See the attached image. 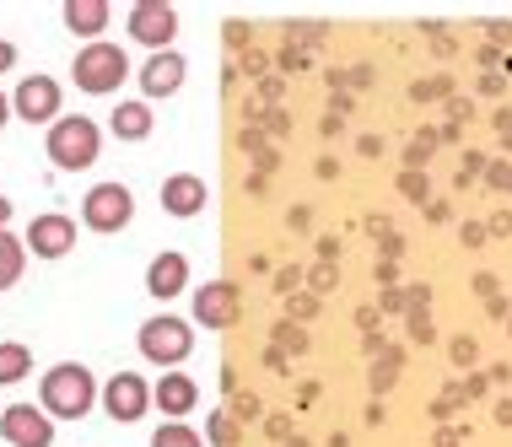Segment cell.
Listing matches in <instances>:
<instances>
[{"label": "cell", "instance_id": "6da1fadb", "mask_svg": "<svg viewBox=\"0 0 512 447\" xmlns=\"http://www.w3.org/2000/svg\"><path fill=\"white\" fill-rule=\"evenodd\" d=\"M38 394H44V415H60V421H81V415L92 410V399H98V383H92V372L81 367V361H60V367H49V372H44Z\"/></svg>", "mask_w": 512, "mask_h": 447}, {"label": "cell", "instance_id": "7a4b0ae2", "mask_svg": "<svg viewBox=\"0 0 512 447\" xmlns=\"http://www.w3.org/2000/svg\"><path fill=\"white\" fill-rule=\"evenodd\" d=\"M98 146H103V135H98V124H92L87 114H65V119L49 124V162L54 167L81 173V167L98 162Z\"/></svg>", "mask_w": 512, "mask_h": 447}, {"label": "cell", "instance_id": "3957f363", "mask_svg": "<svg viewBox=\"0 0 512 447\" xmlns=\"http://www.w3.org/2000/svg\"><path fill=\"white\" fill-rule=\"evenodd\" d=\"M189 351H195V340H189V324L173 313H157L141 324V356L157 361V367H178Z\"/></svg>", "mask_w": 512, "mask_h": 447}, {"label": "cell", "instance_id": "277c9868", "mask_svg": "<svg viewBox=\"0 0 512 447\" xmlns=\"http://www.w3.org/2000/svg\"><path fill=\"white\" fill-rule=\"evenodd\" d=\"M130 76V60H124V49L119 44H87L76 54V87L81 92H114L119 81Z\"/></svg>", "mask_w": 512, "mask_h": 447}, {"label": "cell", "instance_id": "5b68a950", "mask_svg": "<svg viewBox=\"0 0 512 447\" xmlns=\"http://www.w3.org/2000/svg\"><path fill=\"white\" fill-rule=\"evenodd\" d=\"M130 211H135V200H130L124 184H98V189H87V200H81V221H87L92 232L130 227Z\"/></svg>", "mask_w": 512, "mask_h": 447}, {"label": "cell", "instance_id": "8992f818", "mask_svg": "<svg viewBox=\"0 0 512 447\" xmlns=\"http://www.w3.org/2000/svg\"><path fill=\"white\" fill-rule=\"evenodd\" d=\"M173 33H178V11L168 6V0H135V6H130V38H135V44L168 54Z\"/></svg>", "mask_w": 512, "mask_h": 447}, {"label": "cell", "instance_id": "52a82bcc", "mask_svg": "<svg viewBox=\"0 0 512 447\" xmlns=\"http://www.w3.org/2000/svg\"><path fill=\"white\" fill-rule=\"evenodd\" d=\"M103 410L114 415V421H141V415L151 410V383L135 372H119L103 383Z\"/></svg>", "mask_w": 512, "mask_h": 447}, {"label": "cell", "instance_id": "ba28073f", "mask_svg": "<svg viewBox=\"0 0 512 447\" xmlns=\"http://www.w3.org/2000/svg\"><path fill=\"white\" fill-rule=\"evenodd\" d=\"M0 431H6L11 447H49L54 442L49 415L33 410V404H6V410H0Z\"/></svg>", "mask_w": 512, "mask_h": 447}, {"label": "cell", "instance_id": "9c48e42d", "mask_svg": "<svg viewBox=\"0 0 512 447\" xmlns=\"http://www.w3.org/2000/svg\"><path fill=\"white\" fill-rule=\"evenodd\" d=\"M11 108H17L27 124L60 119V81H54V76H27L17 87V97H11Z\"/></svg>", "mask_w": 512, "mask_h": 447}, {"label": "cell", "instance_id": "30bf717a", "mask_svg": "<svg viewBox=\"0 0 512 447\" xmlns=\"http://www.w3.org/2000/svg\"><path fill=\"white\" fill-rule=\"evenodd\" d=\"M27 248H33L38 259H60L76 248V221L49 211V216H33V227H27Z\"/></svg>", "mask_w": 512, "mask_h": 447}, {"label": "cell", "instance_id": "8fae6325", "mask_svg": "<svg viewBox=\"0 0 512 447\" xmlns=\"http://www.w3.org/2000/svg\"><path fill=\"white\" fill-rule=\"evenodd\" d=\"M205 200H211V189H205V178H195V173H173L168 184H162V211L168 216H200Z\"/></svg>", "mask_w": 512, "mask_h": 447}, {"label": "cell", "instance_id": "7c38bea8", "mask_svg": "<svg viewBox=\"0 0 512 447\" xmlns=\"http://www.w3.org/2000/svg\"><path fill=\"white\" fill-rule=\"evenodd\" d=\"M195 318H200L205 329H227L232 318H238V291H232L227 281H211L195 297Z\"/></svg>", "mask_w": 512, "mask_h": 447}, {"label": "cell", "instance_id": "4fadbf2b", "mask_svg": "<svg viewBox=\"0 0 512 447\" xmlns=\"http://www.w3.org/2000/svg\"><path fill=\"white\" fill-rule=\"evenodd\" d=\"M195 399H200V383H195V377H184V372H168L157 388H151V404H157L162 415H173V421L195 410Z\"/></svg>", "mask_w": 512, "mask_h": 447}, {"label": "cell", "instance_id": "5bb4252c", "mask_svg": "<svg viewBox=\"0 0 512 447\" xmlns=\"http://www.w3.org/2000/svg\"><path fill=\"white\" fill-rule=\"evenodd\" d=\"M146 286H151V297H178V291L189 286V259L184 254H157L146 270Z\"/></svg>", "mask_w": 512, "mask_h": 447}, {"label": "cell", "instance_id": "9a60e30c", "mask_svg": "<svg viewBox=\"0 0 512 447\" xmlns=\"http://www.w3.org/2000/svg\"><path fill=\"white\" fill-rule=\"evenodd\" d=\"M108 17H114L108 0H65V27L81 33V38H92V44H98V33L108 27Z\"/></svg>", "mask_w": 512, "mask_h": 447}, {"label": "cell", "instance_id": "2e32d148", "mask_svg": "<svg viewBox=\"0 0 512 447\" xmlns=\"http://www.w3.org/2000/svg\"><path fill=\"white\" fill-rule=\"evenodd\" d=\"M178 81H184V60H178L173 49H168V54H151L146 71H141L146 97H168V92H178Z\"/></svg>", "mask_w": 512, "mask_h": 447}, {"label": "cell", "instance_id": "e0dca14e", "mask_svg": "<svg viewBox=\"0 0 512 447\" xmlns=\"http://www.w3.org/2000/svg\"><path fill=\"white\" fill-rule=\"evenodd\" d=\"M146 130H151V108L146 103H119L114 108V135L119 141H146Z\"/></svg>", "mask_w": 512, "mask_h": 447}, {"label": "cell", "instance_id": "ac0fdd59", "mask_svg": "<svg viewBox=\"0 0 512 447\" xmlns=\"http://www.w3.org/2000/svg\"><path fill=\"white\" fill-rule=\"evenodd\" d=\"M27 372H33V351L17 340H0V383H22Z\"/></svg>", "mask_w": 512, "mask_h": 447}, {"label": "cell", "instance_id": "d6986e66", "mask_svg": "<svg viewBox=\"0 0 512 447\" xmlns=\"http://www.w3.org/2000/svg\"><path fill=\"white\" fill-rule=\"evenodd\" d=\"M22 264H27V243H17L11 232H0V291H6V286H17Z\"/></svg>", "mask_w": 512, "mask_h": 447}, {"label": "cell", "instance_id": "ffe728a7", "mask_svg": "<svg viewBox=\"0 0 512 447\" xmlns=\"http://www.w3.org/2000/svg\"><path fill=\"white\" fill-rule=\"evenodd\" d=\"M151 447H205V437L195 426H184V421H168V426L151 431Z\"/></svg>", "mask_w": 512, "mask_h": 447}, {"label": "cell", "instance_id": "44dd1931", "mask_svg": "<svg viewBox=\"0 0 512 447\" xmlns=\"http://www.w3.org/2000/svg\"><path fill=\"white\" fill-rule=\"evenodd\" d=\"M491 184H496V189H512V167H507V162L491 167Z\"/></svg>", "mask_w": 512, "mask_h": 447}, {"label": "cell", "instance_id": "7402d4cb", "mask_svg": "<svg viewBox=\"0 0 512 447\" xmlns=\"http://www.w3.org/2000/svg\"><path fill=\"white\" fill-rule=\"evenodd\" d=\"M11 65H17V49H11L6 38H0V71H11Z\"/></svg>", "mask_w": 512, "mask_h": 447}, {"label": "cell", "instance_id": "603a6c76", "mask_svg": "<svg viewBox=\"0 0 512 447\" xmlns=\"http://www.w3.org/2000/svg\"><path fill=\"white\" fill-rule=\"evenodd\" d=\"M6 221H11V200H0V232H6Z\"/></svg>", "mask_w": 512, "mask_h": 447}, {"label": "cell", "instance_id": "cb8c5ba5", "mask_svg": "<svg viewBox=\"0 0 512 447\" xmlns=\"http://www.w3.org/2000/svg\"><path fill=\"white\" fill-rule=\"evenodd\" d=\"M6 114H11V103H6V97H0V130H6Z\"/></svg>", "mask_w": 512, "mask_h": 447}]
</instances>
